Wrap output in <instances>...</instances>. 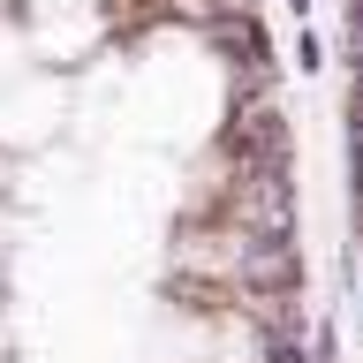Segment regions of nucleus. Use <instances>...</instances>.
Returning <instances> with one entry per match:
<instances>
[{"label":"nucleus","mask_w":363,"mask_h":363,"mask_svg":"<svg viewBox=\"0 0 363 363\" xmlns=\"http://www.w3.org/2000/svg\"><path fill=\"white\" fill-rule=\"evenodd\" d=\"M303 356H311V363H348V340H340L333 318H311V333H303Z\"/></svg>","instance_id":"1"},{"label":"nucleus","mask_w":363,"mask_h":363,"mask_svg":"<svg viewBox=\"0 0 363 363\" xmlns=\"http://www.w3.org/2000/svg\"><path fill=\"white\" fill-rule=\"evenodd\" d=\"M311 8H318V0H288V16H311Z\"/></svg>","instance_id":"3"},{"label":"nucleus","mask_w":363,"mask_h":363,"mask_svg":"<svg viewBox=\"0 0 363 363\" xmlns=\"http://www.w3.org/2000/svg\"><path fill=\"white\" fill-rule=\"evenodd\" d=\"M295 68H303V76H325V30H318L311 16H303V30H295Z\"/></svg>","instance_id":"2"}]
</instances>
